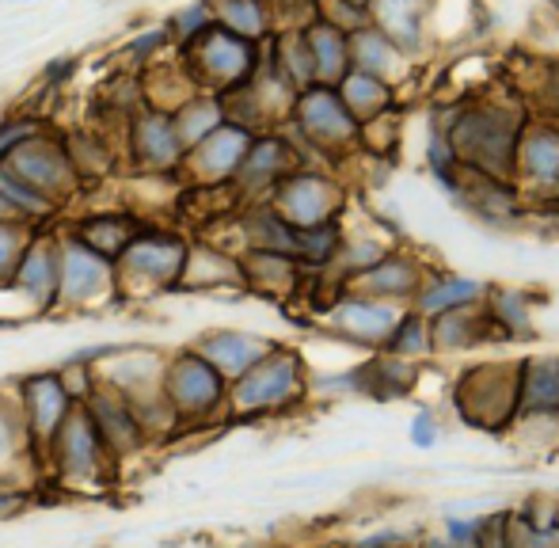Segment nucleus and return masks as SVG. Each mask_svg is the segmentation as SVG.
Listing matches in <instances>:
<instances>
[{
  "label": "nucleus",
  "mask_w": 559,
  "mask_h": 548,
  "mask_svg": "<svg viewBox=\"0 0 559 548\" xmlns=\"http://www.w3.org/2000/svg\"><path fill=\"white\" fill-rule=\"evenodd\" d=\"M419 548H456L453 541H445V537H423Z\"/></svg>",
  "instance_id": "79ce46f5"
},
{
  "label": "nucleus",
  "mask_w": 559,
  "mask_h": 548,
  "mask_svg": "<svg viewBox=\"0 0 559 548\" xmlns=\"http://www.w3.org/2000/svg\"><path fill=\"white\" fill-rule=\"evenodd\" d=\"M4 164L23 179V183L35 187L46 202H53V206L66 202L69 194L76 191V183H81L73 160H69V148L58 145V141H50V138H43V134L23 141V145L15 148Z\"/></svg>",
  "instance_id": "9d476101"
},
{
  "label": "nucleus",
  "mask_w": 559,
  "mask_h": 548,
  "mask_svg": "<svg viewBox=\"0 0 559 548\" xmlns=\"http://www.w3.org/2000/svg\"><path fill=\"white\" fill-rule=\"evenodd\" d=\"M487 320L499 335H510V339H525L533 332V305L525 294L518 289H502L495 294V305H487Z\"/></svg>",
  "instance_id": "a878e982"
},
{
  "label": "nucleus",
  "mask_w": 559,
  "mask_h": 548,
  "mask_svg": "<svg viewBox=\"0 0 559 548\" xmlns=\"http://www.w3.org/2000/svg\"><path fill=\"white\" fill-rule=\"evenodd\" d=\"M160 393L171 404L179 427H214L228 422V381L194 347L176 350L164 358Z\"/></svg>",
  "instance_id": "7ed1b4c3"
},
{
  "label": "nucleus",
  "mask_w": 559,
  "mask_h": 548,
  "mask_svg": "<svg viewBox=\"0 0 559 548\" xmlns=\"http://www.w3.org/2000/svg\"><path fill=\"white\" fill-rule=\"evenodd\" d=\"M487 332H495V327L479 305L442 312V317L430 320V347L435 350H468V347H476L479 339H487Z\"/></svg>",
  "instance_id": "4be33fe9"
},
{
  "label": "nucleus",
  "mask_w": 559,
  "mask_h": 548,
  "mask_svg": "<svg viewBox=\"0 0 559 548\" xmlns=\"http://www.w3.org/2000/svg\"><path fill=\"white\" fill-rule=\"evenodd\" d=\"M381 350L392 358H404V362H419V358L435 355V347H430V320H423L419 312H404Z\"/></svg>",
  "instance_id": "cd10ccee"
},
{
  "label": "nucleus",
  "mask_w": 559,
  "mask_h": 548,
  "mask_svg": "<svg viewBox=\"0 0 559 548\" xmlns=\"http://www.w3.org/2000/svg\"><path fill=\"white\" fill-rule=\"evenodd\" d=\"M27 225L31 222H20V217L0 222V286L12 282L15 263H20L23 248H27Z\"/></svg>",
  "instance_id": "72a5a7b5"
},
{
  "label": "nucleus",
  "mask_w": 559,
  "mask_h": 548,
  "mask_svg": "<svg viewBox=\"0 0 559 548\" xmlns=\"http://www.w3.org/2000/svg\"><path fill=\"white\" fill-rule=\"evenodd\" d=\"M445 522V541H453L456 548H476L479 534H484V514H476V519H442Z\"/></svg>",
  "instance_id": "ea45409f"
},
{
  "label": "nucleus",
  "mask_w": 559,
  "mask_h": 548,
  "mask_svg": "<svg viewBox=\"0 0 559 548\" xmlns=\"http://www.w3.org/2000/svg\"><path fill=\"white\" fill-rule=\"evenodd\" d=\"M12 396H15V408H20L27 461H31V468H35V473H43V468H46V453H50V442L58 438L61 422H66L69 412L76 408V401L69 396L61 370L23 373Z\"/></svg>",
  "instance_id": "39448f33"
},
{
  "label": "nucleus",
  "mask_w": 559,
  "mask_h": 548,
  "mask_svg": "<svg viewBox=\"0 0 559 548\" xmlns=\"http://www.w3.org/2000/svg\"><path fill=\"white\" fill-rule=\"evenodd\" d=\"M35 507V484H15L0 476V522H12Z\"/></svg>",
  "instance_id": "e433bc0d"
},
{
  "label": "nucleus",
  "mask_w": 559,
  "mask_h": 548,
  "mask_svg": "<svg viewBox=\"0 0 559 548\" xmlns=\"http://www.w3.org/2000/svg\"><path fill=\"white\" fill-rule=\"evenodd\" d=\"M84 408H88L99 438H104V445L111 450V457L118 465H122L126 457H138L141 450H148L145 430H141L138 415H133V404L126 401L118 389L104 385V381L96 378V389H92V396L84 401Z\"/></svg>",
  "instance_id": "f8f14e48"
},
{
  "label": "nucleus",
  "mask_w": 559,
  "mask_h": 548,
  "mask_svg": "<svg viewBox=\"0 0 559 548\" xmlns=\"http://www.w3.org/2000/svg\"><path fill=\"white\" fill-rule=\"evenodd\" d=\"M8 286L20 289L35 312H50L58 305V240L50 237L27 240Z\"/></svg>",
  "instance_id": "2eb2a0df"
},
{
  "label": "nucleus",
  "mask_w": 559,
  "mask_h": 548,
  "mask_svg": "<svg viewBox=\"0 0 559 548\" xmlns=\"http://www.w3.org/2000/svg\"><path fill=\"white\" fill-rule=\"evenodd\" d=\"M31 138H38V122H31V119L4 122V127H0V160H8V156H12L15 148H20L23 141H31Z\"/></svg>",
  "instance_id": "a19ab883"
},
{
  "label": "nucleus",
  "mask_w": 559,
  "mask_h": 548,
  "mask_svg": "<svg viewBox=\"0 0 559 548\" xmlns=\"http://www.w3.org/2000/svg\"><path fill=\"white\" fill-rule=\"evenodd\" d=\"M487 297V286L476 278H456V274H435L427 286H419L415 294V309L423 320H435L442 312H456V309H472Z\"/></svg>",
  "instance_id": "6ab92c4d"
},
{
  "label": "nucleus",
  "mask_w": 559,
  "mask_h": 548,
  "mask_svg": "<svg viewBox=\"0 0 559 548\" xmlns=\"http://www.w3.org/2000/svg\"><path fill=\"white\" fill-rule=\"evenodd\" d=\"M415 545H419L415 529H400V526H381L373 534L350 541V548H415Z\"/></svg>",
  "instance_id": "4c0bfd02"
},
{
  "label": "nucleus",
  "mask_w": 559,
  "mask_h": 548,
  "mask_svg": "<svg viewBox=\"0 0 559 548\" xmlns=\"http://www.w3.org/2000/svg\"><path fill=\"white\" fill-rule=\"evenodd\" d=\"M286 171H289L286 145L274 141V138H263V141H251L248 156H243V164H240V171H236L233 183L240 187V191H263V187H271L274 191V183H278Z\"/></svg>",
  "instance_id": "5701e85b"
},
{
  "label": "nucleus",
  "mask_w": 559,
  "mask_h": 548,
  "mask_svg": "<svg viewBox=\"0 0 559 548\" xmlns=\"http://www.w3.org/2000/svg\"><path fill=\"white\" fill-rule=\"evenodd\" d=\"M518 164L540 187V191H559V127H537L518 145Z\"/></svg>",
  "instance_id": "412c9836"
},
{
  "label": "nucleus",
  "mask_w": 559,
  "mask_h": 548,
  "mask_svg": "<svg viewBox=\"0 0 559 548\" xmlns=\"http://www.w3.org/2000/svg\"><path fill=\"white\" fill-rule=\"evenodd\" d=\"M404 305L396 301H381V297H369V294H343L332 305V327L350 339L366 343V347H384V339L392 335V327L400 324L404 317Z\"/></svg>",
  "instance_id": "ddd939ff"
},
{
  "label": "nucleus",
  "mask_w": 559,
  "mask_h": 548,
  "mask_svg": "<svg viewBox=\"0 0 559 548\" xmlns=\"http://www.w3.org/2000/svg\"><path fill=\"white\" fill-rule=\"evenodd\" d=\"M507 545L510 548H559V526H537L522 511L507 514Z\"/></svg>",
  "instance_id": "473e14b6"
},
{
  "label": "nucleus",
  "mask_w": 559,
  "mask_h": 548,
  "mask_svg": "<svg viewBox=\"0 0 559 548\" xmlns=\"http://www.w3.org/2000/svg\"><path fill=\"white\" fill-rule=\"evenodd\" d=\"M453 156L491 179H507L518 156V122L502 111H472L449 130Z\"/></svg>",
  "instance_id": "0eeeda50"
},
{
  "label": "nucleus",
  "mask_w": 559,
  "mask_h": 548,
  "mask_svg": "<svg viewBox=\"0 0 559 548\" xmlns=\"http://www.w3.org/2000/svg\"><path fill=\"white\" fill-rule=\"evenodd\" d=\"M138 233H141V222L130 214H92V217H84L69 237H76L84 248H92L96 255L115 263L118 255H122V248L130 245Z\"/></svg>",
  "instance_id": "aec40b11"
},
{
  "label": "nucleus",
  "mask_w": 559,
  "mask_h": 548,
  "mask_svg": "<svg viewBox=\"0 0 559 548\" xmlns=\"http://www.w3.org/2000/svg\"><path fill=\"white\" fill-rule=\"evenodd\" d=\"M225 20L233 35L248 38V35H259L263 31V8H259V0H228L225 4Z\"/></svg>",
  "instance_id": "c9c22d12"
},
{
  "label": "nucleus",
  "mask_w": 559,
  "mask_h": 548,
  "mask_svg": "<svg viewBox=\"0 0 559 548\" xmlns=\"http://www.w3.org/2000/svg\"><path fill=\"white\" fill-rule=\"evenodd\" d=\"M419 12L423 0H377V20L384 27V38H396V43H412L419 31Z\"/></svg>",
  "instance_id": "c756f323"
},
{
  "label": "nucleus",
  "mask_w": 559,
  "mask_h": 548,
  "mask_svg": "<svg viewBox=\"0 0 559 548\" xmlns=\"http://www.w3.org/2000/svg\"><path fill=\"white\" fill-rule=\"evenodd\" d=\"M309 366L286 343H274L266 358H259L243 378L228 385V422L274 419L301 408L309 401Z\"/></svg>",
  "instance_id": "f257e3e1"
},
{
  "label": "nucleus",
  "mask_w": 559,
  "mask_h": 548,
  "mask_svg": "<svg viewBox=\"0 0 559 548\" xmlns=\"http://www.w3.org/2000/svg\"><path fill=\"white\" fill-rule=\"evenodd\" d=\"M271 199H274L271 202L274 214H278L289 229L305 233V229H317V225L335 222L343 191H338L328 176H317V171H286V176L274 183Z\"/></svg>",
  "instance_id": "6e6552de"
},
{
  "label": "nucleus",
  "mask_w": 559,
  "mask_h": 548,
  "mask_svg": "<svg viewBox=\"0 0 559 548\" xmlns=\"http://www.w3.org/2000/svg\"><path fill=\"white\" fill-rule=\"evenodd\" d=\"M412 445L415 450H435L438 442H442V422H438V415L430 412V408H419L415 412V419H412Z\"/></svg>",
  "instance_id": "58836bf2"
},
{
  "label": "nucleus",
  "mask_w": 559,
  "mask_h": 548,
  "mask_svg": "<svg viewBox=\"0 0 559 548\" xmlns=\"http://www.w3.org/2000/svg\"><path fill=\"white\" fill-rule=\"evenodd\" d=\"M171 122H176V134H179L183 153H191L199 141H206L217 127H222L225 115H222V104H217V99H187V107Z\"/></svg>",
  "instance_id": "bb28decb"
},
{
  "label": "nucleus",
  "mask_w": 559,
  "mask_h": 548,
  "mask_svg": "<svg viewBox=\"0 0 559 548\" xmlns=\"http://www.w3.org/2000/svg\"><path fill=\"white\" fill-rule=\"evenodd\" d=\"M187 252H191L187 237L141 225V233L115 260V286L126 297H153L164 289H176L183 282Z\"/></svg>",
  "instance_id": "20e7f679"
},
{
  "label": "nucleus",
  "mask_w": 559,
  "mask_h": 548,
  "mask_svg": "<svg viewBox=\"0 0 559 548\" xmlns=\"http://www.w3.org/2000/svg\"><path fill=\"white\" fill-rule=\"evenodd\" d=\"M130 153H133V164H141V168H148V171L183 168V156H187L183 145H179L176 122L160 111L141 115L130 127Z\"/></svg>",
  "instance_id": "dca6fc26"
},
{
  "label": "nucleus",
  "mask_w": 559,
  "mask_h": 548,
  "mask_svg": "<svg viewBox=\"0 0 559 548\" xmlns=\"http://www.w3.org/2000/svg\"><path fill=\"white\" fill-rule=\"evenodd\" d=\"M206 73L222 84H233V81H243L251 69V50L240 35L225 27H206Z\"/></svg>",
  "instance_id": "b1692460"
},
{
  "label": "nucleus",
  "mask_w": 559,
  "mask_h": 548,
  "mask_svg": "<svg viewBox=\"0 0 559 548\" xmlns=\"http://www.w3.org/2000/svg\"><path fill=\"white\" fill-rule=\"evenodd\" d=\"M518 389H522V366L487 362L468 370L453 389V404L464 422L484 430H502L518 419Z\"/></svg>",
  "instance_id": "423d86ee"
},
{
  "label": "nucleus",
  "mask_w": 559,
  "mask_h": 548,
  "mask_svg": "<svg viewBox=\"0 0 559 548\" xmlns=\"http://www.w3.org/2000/svg\"><path fill=\"white\" fill-rule=\"evenodd\" d=\"M12 217H15V210L8 206V202H4V194H0V222H12ZM20 222H23V217H20Z\"/></svg>",
  "instance_id": "37998d69"
},
{
  "label": "nucleus",
  "mask_w": 559,
  "mask_h": 548,
  "mask_svg": "<svg viewBox=\"0 0 559 548\" xmlns=\"http://www.w3.org/2000/svg\"><path fill=\"white\" fill-rule=\"evenodd\" d=\"M115 263L84 248L76 237L58 240V305L92 309L115 294Z\"/></svg>",
  "instance_id": "1a4fd4ad"
},
{
  "label": "nucleus",
  "mask_w": 559,
  "mask_h": 548,
  "mask_svg": "<svg viewBox=\"0 0 559 548\" xmlns=\"http://www.w3.org/2000/svg\"><path fill=\"white\" fill-rule=\"evenodd\" d=\"M297 122H301V130L317 145H343V141L358 134V119L328 88H312L297 99Z\"/></svg>",
  "instance_id": "f3484780"
},
{
  "label": "nucleus",
  "mask_w": 559,
  "mask_h": 548,
  "mask_svg": "<svg viewBox=\"0 0 559 548\" xmlns=\"http://www.w3.org/2000/svg\"><path fill=\"white\" fill-rule=\"evenodd\" d=\"M251 141L255 138H251V130L243 127V122L225 119L214 134L206 141H199V145L183 156V171H191L194 183H210V187L233 183L243 156H248Z\"/></svg>",
  "instance_id": "9b49d317"
},
{
  "label": "nucleus",
  "mask_w": 559,
  "mask_h": 548,
  "mask_svg": "<svg viewBox=\"0 0 559 548\" xmlns=\"http://www.w3.org/2000/svg\"><path fill=\"white\" fill-rule=\"evenodd\" d=\"M518 415L525 412H559V358L522 362V389H518Z\"/></svg>",
  "instance_id": "393cba45"
},
{
  "label": "nucleus",
  "mask_w": 559,
  "mask_h": 548,
  "mask_svg": "<svg viewBox=\"0 0 559 548\" xmlns=\"http://www.w3.org/2000/svg\"><path fill=\"white\" fill-rule=\"evenodd\" d=\"M354 278H358V294L381 297V301H396V305L415 297L423 286L419 263L407 260V255H392V252H384V260H377L373 267L354 274Z\"/></svg>",
  "instance_id": "a211bd4d"
},
{
  "label": "nucleus",
  "mask_w": 559,
  "mask_h": 548,
  "mask_svg": "<svg viewBox=\"0 0 559 548\" xmlns=\"http://www.w3.org/2000/svg\"><path fill=\"white\" fill-rule=\"evenodd\" d=\"M278 339H266V335H255V332H233V327H217V332H206L191 343L210 366L233 385L236 378L251 370L259 358H266L274 350Z\"/></svg>",
  "instance_id": "4468645a"
},
{
  "label": "nucleus",
  "mask_w": 559,
  "mask_h": 548,
  "mask_svg": "<svg viewBox=\"0 0 559 548\" xmlns=\"http://www.w3.org/2000/svg\"><path fill=\"white\" fill-rule=\"evenodd\" d=\"M343 107L358 119V115H373L384 107V99H389V92H384V84L377 81V76L369 73H350L343 81Z\"/></svg>",
  "instance_id": "7c9ffc66"
},
{
  "label": "nucleus",
  "mask_w": 559,
  "mask_h": 548,
  "mask_svg": "<svg viewBox=\"0 0 559 548\" xmlns=\"http://www.w3.org/2000/svg\"><path fill=\"white\" fill-rule=\"evenodd\" d=\"M20 457H27V445H23V422L12 396V401H0V476Z\"/></svg>",
  "instance_id": "2f4dec72"
},
{
  "label": "nucleus",
  "mask_w": 559,
  "mask_h": 548,
  "mask_svg": "<svg viewBox=\"0 0 559 548\" xmlns=\"http://www.w3.org/2000/svg\"><path fill=\"white\" fill-rule=\"evenodd\" d=\"M309 58H312V73H320L324 81H335L346 69V43L338 38V27H317L309 35Z\"/></svg>",
  "instance_id": "c85d7f7f"
},
{
  "label": "nucleus",
  "mask_w": 559,
  "mask_h": 548,
  "mask_svg": "<svg viewBox=\"0 0 559 548\" xmlns=\"http://www.w3.org/2000/svg\"><path fill=\"white\" fill-rule=\"evenodd\" d=\"M552 92H556V99H559V69H556V81H552Z\"/></svg>",
  "instance_id": "c03bdc74"
},
{
  "label": "nucleus",
  "mask_w": 559,
  "mask_h": 548,
  "mask_svg": "<svg viewBox=\"0 0 559 548\" xmlns=\"http://www.w3.org/2000/svg\"><path fill=\"white\" fill-rule=\"evenodd\" d=\"M350 50H354V61H358V73H369V76H377V73H384V65H389V38L384 35H377V31H361L358 38L350 43Z\"/></svg>",
  "instance_id": "f704fd0d"
},
{
  "label": "nucleus",
  "mask_w": 559,
  "mask_h": 548,
  "mask_svg": "<svg viewBox=\"0 0 559 548\" xmlns=\"http://www.w3.org/2000/svg\"><path fill=\"white\" fill-rule=\"evenodd\" d=\"M53 480L66 491H107L118 480V461L99 438L96 422L84 404H76L69 412V419L61 422L58 438L50 442L46 453V468Z\"/></svg>",
  "instance_id": "f03ea898"
}]
</instances>
